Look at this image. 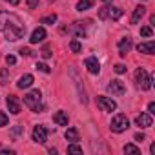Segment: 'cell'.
I'll list each match as a JSON object with an SVG mask.
<instances>
[{"label":"cell","mask_w":155,"mask_h":155,"mask_svg":"<svg viewBox=\"0 0 155 155\" xmlns=\"http://www.w3.org/2000/svg\"><path fill=\"white\" fill-rule=\"evenodd\" d=\"M0 31L6 35V40H18L26 35V26L20 22V18L13 13L0 11Z\"/></svg>","instance_id":"obj_1"},{"label":"cell","mask_w":155,"mask_h":155,"mask_svg":"<svg viewBox=\"0 0 155 155\" xmlns=\"http://www.w3.org/2000/svg\"><path fill=\"white\" fill-rule=\"evenodd\" d=\"M24 104L31 111H35V113H42L44 111V104H42V93H40V90H31L29 93H26L24 95Z\"/></svg>","instance_id":"obj_2"},{"label":"cell","mask_w":155,"mask_h":155,"mask_svg":"<svg viewBox=\"0 0 155 155\" xmlns=\"http://www.w3.org/2000/svg\"><path fill=\"white\" fill-rule=\"evenodd\" d=\"M110 128H111L113 133H122V131H126V130L130 128V120H128V117H126L124 113H117V115L111 119Z\"/></svg>","instance_id":"obj_3"},{"label":"cell","mask_w":155,"mask_h":155,"mask_svg":"<svg viewBox=\"0 0 155 155\" xmlns=\"http://www.w3.org/2000/svg\"><path fill=\"white\" fill-rule=\"evenodd\" d=\"M135 81H137V86L142 90V91H148L151 88V77L148 75V71L144 68H139L135 71Z\"/></svg>","instance_id":"obj_4"},{"label":"cell","mask_w":155,"mask_h":155,"mask_svg":"<svg viewBox=\"0 0 155 155\" xmlns=\"http://www.w3.org/2000/svg\"><path fill=\"white\" fill-rule=\"evenodd\" d=\"M106 90H108V93L117 95V97H120V95H124V93H126V86H124V82H122V81H119V79L111 81V82L106 86Z\"/></svg>","instance_id":"obj_5"},{"label":"cell","mask_w":155,"mask_h":155,"mask_svg":"<svg viewBox=\"0 0 155 155\" xmlns=\"http://www.w3.org/2000/svg\"><path fill=\"white\" fill-rule=\"evenodd\" d=\"M33 140L38 142V144H44L48 140V128L42 126V124H37L33 128Z\"/></svg>","instance_id":"obj_6"},{"label":"cell","mask_w":155,"mask_h":155,"mask_svg":"<svg viewBox=\"0 0 155 155\" xmlns=\"http://www.w3.org/2000/svg\"><path fill=\"white\" fill-rule=\"evenodd\" d=\"M97 106L102 110V111H115L117 110V102L110 97H99L97 99Z\"/></svg>","instance_id":"obj_7"},{"label":"cell","mask_w":155,"mask_h":155,"mask_svg":"<svg viewBox=\"0 0 155 155\" xmlns=\"http://www.w3.org/2000/svg\"><path fill=\"white\" fill-rule=\"evenodd\" d=\"M131 46H133L131 38H130V37H122V38L119 40V44H117V48H119V55H120V57H126V55L130 53Z\"/></svg>","instance_id":"obj_8"},{"label":"cell","mask_w":155,"mask_h":155,"mask_svg":"<svg viewBox=\"0 0 155 155\" xmlns=\"http://www.w3.org/2000/svg\"><path fill=\"white\" fill-rule=\"evenodd\" d=\"M84 64H86V68H88V71H90L91 75H99V71H101V62L97 60V57H88V58L84 60Z\"/></svg>","instance_id":"obj_9"},{"label":"cell","mask_w":155,"mask_h":155,"mask_svg":"<svg viewBox=\"0 0 155 155\" xmlns=\"http://www.w3.org/2000/svg\"><path fill=\"white\" fill-rule=\"evenodd\" d=\"M6 102H8V110H9L13 115H18V113H20V101L17 99V95H8Z\"/></svg>","instance_id":"obj_10"},{"label":"cell","mask_w":155,"mask_h":155,"mask_svg":"<svg viewBox=\"0 0 155 155\" xmlns=\"http://www.w3.org/2000/svg\"><path fill=\"white\" fill-rule=\"evenodd\" d=\"M135 124H137L139 128H150V126L153 124V119H151L150 113H140V115L135 117Z\"/></svg>","instance_id":"obj_11"},{"label":"cell","mask_w":155,"mask_h":155,"mask_svg":"<svg viewBox=\"0 0 155 155\" xmlns=\"http://www.w3.org/2000/svg\"><path fill=\"white\" fill-rule=\"evenodd\" d=\"M122 9L120 8H115V6H106V18H111V20H119L122 17Z\"/></svg>","instance_id":"obj_12"},{"label":"cell","mask_w":155,"mask_h":155,"mask_svg":"<svg viewBox=\"0 0 155 155\" xmlns=\"http://www.w3.org/2000/svg\"><path fill=\"white\" fill-rule=\"evenodd\" d=\"M44 38H46V29H44V28H37V29L31 33L29 42H31V44H38V42H42Z\"/></svg>","instance_id":"obj_13"},{"label":"cell","mask_w":155,"mask_h":155,"mask_svg":"<svg viewBox=\"0 0 155 155\" xmlns=\"http://www.w3.org/2000/svg\"><path fill=\"white\" fill-rule=\"evenodd\" d=\"M137 51H139V53H146V55H153V51H155V42H153V40H150V42H140V44L137 46Z\"/></svg>","instance_id":"obj_14"},{"label":"cell","mask_w":155,"mask_h":155,"mask_svg":"<svg viewBox=\"0 0 155 155\" xmlns=\"http://www.w3.org/2000/svg\"><path fill=\"white\" fill-rule=\"evenodd\" d=\"M68 31L73 33L77 38H84V37H86V31H84V28H82V22H73V26H71Z\"/></svg>","instance_id":"obj_15"},{"label":"cell","mask_w":155,"mask_h":155,"mask_svg":"<svg viewBox=\"0 0 155 155\" xmlns=\"http://www.w3.org/2000/svg\"><path fill=\"white\" fill-rule=\"evenodd\" d=\"M144 15H146V8L139 4V6H137V8L133 9V15H131L130 22H131V24H139V20H140V18H142Z\"/></svg>","instance_id":"obj_16"},{"label":"cell","mask_w":155,"mask_h":155,"mask_svg":"<svg viewBox=\"0 0 155 155\" xmlns=\"http://www.w3.org/2000/svg\"><path fill=\"white\" fill-rule=\"evenodd\" d=\"M53 122L55 124H58V126H68V122H69V117H68V113L66 111H57L55 115H53Z\"/></svg>","instance_id":"obj_17"},{"label":"cell","mask_w":155,"mask_h":155,"mask_svg":"<svg viewBox=\"0 0 155 155\" xmlns=\"http://www.w3.org/2000/svg\"><path fill=\"white\" fill-rule=\"evenodd\" d=\"M33 75H29V73H26V75H22L20 79H18V82H17V86L20 88V90H26V88H29L31 84H33Z\"/></svg>","instance_id":"obj_18"},{"label":"cell","mask_w":155,"mask_h":155,"mask_svg":"<svg viewBox=\"0 0 155 155\" xmlns=\"http://www.w3.org/2000/svg\"><path fill=\"white\" fill-rule=\"evenodd\" d=\"M64 137H66V140H69V142H77V140H79V131H77L75 128H68L66 133H64Z\"/></svg>","instance_id":"obj_19"},{"label":"cell","mask_w":155,"mask_h":155,"mask_svg":"<svg viewBox=\"0 0 155 155\" xmlns=\"http://www.w3.org/2000/svg\"><path fill=\"white\" fill-rule=\"evenodd\" d=\"M8 82H9V69L2 68L0 69V86H6Z\"/></svg>","instance_id":"obj_20"},{"label":"cell","mask_w":155,"mask_h":155,"mask_svg":"<svg viewBox=\"0 0 155 155\" xmlns=\"http://www.w3.org/2000/svg\"><path fill=\"white\" fill-rule=\"evenodd\" d=\"M93 2H95V0H81V2L77 4V11H86V9H90L93 6Z\"/></svg>","instance_id":"obj_21"},{"label":"cell","mask_w":155,"mask_h":155,"mask_svg":"<svg viewBox=\"0 0 155 155\" xmlns=\"http://www.w3.org/2000/svg\"><path fill=\"white\" fill-rule=\"evenodd\" d=\"M124 153H130V155H140V150H139L135 144H126V146H124Z\"/></svg>","instance_id":"obj_22"},{"label":"cell","mask_w":155,"mask_h":155,"mask_svg":"<svg viewBox=\"0 0 155 155\" xmlns=\"http://www.w3.org/2000/svg\"><path fill=\"white\" fill-rule=\"evenodd\" d=\"M69 49H71L73 53H81V51H82V46H81L79 40H71V42H69Z\"/></svg>","instance_id":"obj_23"},{"label":"cell","mask_w":155,"mask_h":155,"mask_svg":"<svg viewBox=\"0 0 155 155\" xmlns=\"http://www.w3.org/2000/svg\"><path fill=\"white\" fill-rule=\"evenodd\" d=\"M57 22V15H48V17H42L40 18V24H55Z\"/></svg>","instance_id":"obj_24"},{"label":"cell","mask_w":155,"mask_h":155,"mask_svg":"<svg viewBox=\"0 0 155 155\" xmlns=\"http://www.w3.org/2000/svg\"><path fill=\"white\" fill-rule=\"evenodd\" d=\"M38 71H42V73H51V68L48 66V64H44V62H37V66H35Z\"/></svg>","instance_id":"obj_25"},{"label":"cell","mask_w":155,"mask_h":155,"mask_svg":"<svg viewBox=\"0 0 155 155\" xmlns=\"http://www.w3.org/2000/svg\"><path fill=\"white\" fill-rule=\"evenodd\" d=\"M68 153H82V148L77 146L75 142H71V144L68 146Z\"/></svg>","instance_id":"obj_26"},{"label":"cell","mask_w":155,"mask_h":155,"mask_svg":"<svg viewBox=\"0 0 155 155\" xmlns=\"http://www.w3.org/2000/svg\"><path fill=\"white\" fill-rule=\"evenodd\" d=\"M140 35L142 37H151L153 35V29L150 26H144V28H140Z\"/></svg>","instance_id":"obj_27"},{"label":"cell","mask_w":155,"mask_h":155,"mask_svg":"<svg viewBox=\"0 0 155 155\" xmlns=\"http://www.w3.org/2000/svg\"><path fill=\"white\" fill-rule=\"evenodd\" d=\"M8 120H9V119H8V115L0 111V128H2V126H6V124H8Z\"/></svg>","instance_id":"obj_28"},{"label":"cell","mask_w":155,"mask_h":155,"mask_svg":"<svg viewBox=\"0 0 155 155\" xmlns=\"http://www.w3.org/2000/svg\"><path fill=\"white\" fill-rule=\"evenodd\" d=\"M18 53H20L22 57H29V55H33L29 48H20V49H18Z\"/></svg>","instance_id":"obj_29"},{"label":"cell","mask_w":155,"mask_h":155,"mask_svg":"<svg viewBox=\"0 0 155 155\" xmlns=\"http://www.w3.org/2000/svg\"><path fill=\"white\" fill-rule=\"evenodd\" d=\"M6 62H8V66H13V64H17V57L15 55H8L6 57Z\"/></svg>","instance_id":"obj_30"},{"label":"cell","mask_w":155,"mask_h":155,"mask_svg":"<svg viewBox=\"0 0 155 155\" xmlns=\"http://www.w3.org/2000/svg\"><path fill=\"white\" fill-rule=\"evenodd\" d=\"M113 69H115V73H117V75H120V73H124V71H126V66H124V64H117Z\"/></svg>","instance_id":"obj_31"},{"label":"cell","mask_w":155,"mask_h":155,"mask_svg":"<svg viewBox=\"0 0 155 155\" xmlns=\"http://www.w3.org/2000/svg\"><path fill=\"white\" fill-rule=\"evenodd\" d=\"M28 8L29 9H37L38 8V0H28Z\"/></svg>","instance_id":"obj_32"},{"label":"cell","mask_w":155,"mask_h":155,"mask_svg":"<svg viewBox=\"0 0 155 155\" xmlns=\"http://www.w3.org/2000/svg\"><path fill=\"white\" fill-rule=\"evenodd\" d=\"M133 139H135L137 142H142V140H146V135H144V133H137Z\"/></svg>","instance_id":"obj_33"},{"label":"cell","mask_w":155,"mask_h":155,"mask_svg":"<svg viewBox=\"0 0 155 155\" xmlns=\"http://www.w3.org/2000/svg\"><path fill=\"white\" fill-rule=\"evenodd\" d=\"M42 57H44V58H49V57H51V51H49V48H44V49H42Z\"/></svg>","instance_id":"obj_34"},{"label":"cell","mask_w":155,"mask_h":155,"mask_svg":"<svg viewBox=\"0 0 155 155\" xmlns=\"http://www.w3.org/2000/svg\"><path fill=\"white\" fill-rule=\"evenodd\" d=\"M148 113H150V115L155 113V102H150V104H148Z\"/></svg>","instance_id":"obj_35"},{"label":"cell","mask_w":155,"mask_h":155,"mask_svg":"<svg viewBox=\"0 0 155 155\" xmlns=\"http://www.w3.org/2000/svg\"><path fill=\"white\" fill-rule=\"evenodd\" d=\"M22 131H24V128H22V126H17V128L13 130V135H15V137H18V135L22 133Z\"/></svg>","instance_id":"obj_36"},{"label":"cell","mask_w":155,"mask_h":155,"mask_svg":"<svg viewBox=\"0 0 155 155\" xmlns=\"http://www.w3.org/2000/svg\"><path fill=\"white\" fill-rule=\"evenodd\" d=\"M0 155H15V150H0Z\"/></svg>","instance_id":"obj_37"},{"label":"cell","mask_w":155,"mask_h":155,"mask_svg":"<svg viewBox=\"0 0 155 155\" xmlns=\"http://www.w3.org/2000/svg\"><path fill=\"white\" fill-rule=\"evenodd\" d=\"M150 153L155 155V142H151V146H150Z\"/></svg>","instance_id":"obj_38"},{"label":"cell","mask_w":155,"mask_h":155,"mask_svg":"<svg viewBox=\"0 0 155 155\" xmlns=\"http://www.w3.org/2000/svg\"><path fill=\"white\" fill-rule=\"evenodd\" d=\"M6 2H9V4H11V6H17V4H18V2H20V0H6Z\"/></svg>","instance_id":"obj_39"},{"label":"cell","mask_w":155,"mask_h":155,"mask_svg":"<svg viewBox=\"0 0 155 155\" xmlns=\"http://www.w3.org/2000/svg\"><path fill=\"white\" fill-rule=\"evenodd\" d=\"M49 2H53V0H49Z\"/></svg>","instance_id":"obj_40"}]
</instances>
